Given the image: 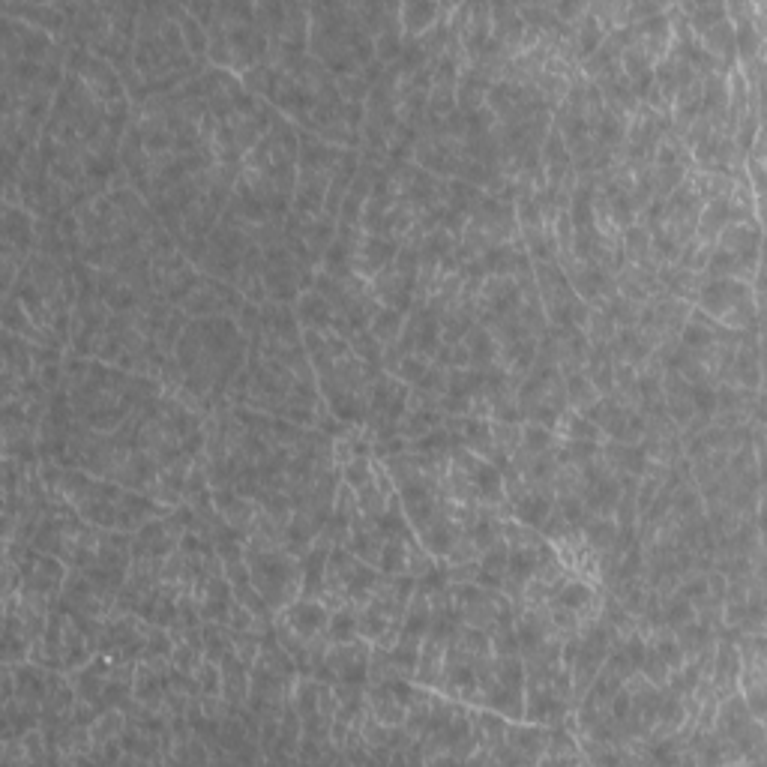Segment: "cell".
Masks as SVG:
<instances>
[{"label": "cell", "mask_w": 767, "mask_h": 767, "mask_svg": "<svg viewBox=\"0 0 767 767\" xmlns=\"http://www.w3.org/2000/svg\"><path fill=\"white\" fill-rule=\"evenodd\" d=\"M309 9V54L324 69L339 75L363 72L375 63V42L357 21L351 3H312Z\"/></svg>", "instance_id": "1"}, {"label": "cell", "mask_w": 767, "mask_h": 767, "mask_svg": "<svg viewBox=\"0 0 767 767\" xmlns=\"http://www.w3.org/2000/svg\"><path fill=\"white\" fill-rule=\"evenodd\" d=\"M441 495L450 504L489 507V510H498L504 519L510 516L507 495H504V471L465 447L450 450V462L441 477Z\"/></svg>", "instance_id": "2"}, {"label": "cell", "mask_w": 767, "mask_h": 767, "mask_svg": "<svg viewBox=\"0 0 767 767\" xmlns=\"http://www.w3.org/2000/svg\"><path fill=\"white\" fill-rule=\"evenodd\" d=\"M243 555H246L249 579L264 597V603L273 609V615H279L300 597L303 558L291 555L288 549H246V546H243Z\"/></svg>", "instance_id": "3"}, {"label": "cell", "mask_w": 767, "mask_h": 767, "mask_svg": "<svg viewBox=\"0 0 767 767\" xmlns=\"http://www.w3.org/2000/svg\"><path fill=\"white\" fill-rule=\"evenodd\" d=\"M381 582H384V573L378 567L360 561L345 546H336L327 558L321 603L330 612L339 609V606H363L378 591Z\"/></svg>", "instance_id": "4"}, {"label": "cell", "mask_w": 767, "mask_h": 767, "mask_svg": "<svg viewBox=\"0 0 767 767\" xmlns=\"http://www.w3.org/2000/svg\"><path fill=\"white\" fill-rule=\"evenodd\" d=\"M696 309H702L708 318H714L720 327L729 330H753L762 333V312L750 282L741 279H705Z\"/></svg>", "instance_id": "5"}, {"label": "cell", "mask_w": 767, "mask_h": 767, "mask_svg": "<svg viewBox=\"0 0 767 767\" xmlns=\"http://www.w3.org/2000/svg\"><path fill=\"white\" fill-rule=\"evenodd\" d=\"M516 402H519V411H522L525 423H537V426H549L552 429L558 423V417L570 408L567 405L564 375L555 366L534 360L531 372L519 384Z\"/></svg>", "instance_id": "6"}, {"label": "cell", "mask_w": 767, "mask_h": 767, "mask_svg": "<svg viewBox=\"0 0 767 767\" xmlns=\"http://www.w3.org/2000/svg\"><path fill=\"white\" fill-rule=\"evenodd\" d=\"M534 282L543 303V315L549 327H579L585 330L591 306L573 291L567 273L558 261H534Z\"/></svg>", "instance_id": "7"}, {"label": "cell", "mask_w": 767, "mask_h": 767, "mask_svg": "<svg viewBox=\"0 0 767 767\" xmlns=\"http://www.w3.org/2000/svg\"><path fill=\"white\" fill-rule=\"evenodd\" d=\"M447 600L459 624L492 633L498 621L516 618V609L504 591H489L477 582H450Z\"/></svg>", "instance_id": "8"}, {"label": "cell", "mask_w": 767, "mask_h": 767, "mask_svg": "<svg viewBox=\"0 0 767 767\" xmlns=\"http://www.w3.org/2000/svg\"><path fill=\"white\" fill-rule=\"evenodd\" d=\"M243 294L231 285L222 282L216 276L201 273V282L195 285V291L180 303L186 318H216V315H228L234 318L243 309Z\"/></svg>", "instance_id": "9"}, {"label": "cell", "mask_w": 767, "mask_h": 767, "mask_svg": "<svg viewBox=\"0 0 767 767\" xmlns=\"http://www.w3.org/2000/svg\"><path fill=\"white\" fill-rule=\"evenodd\" d=\"M369 654H372V642L366 639H354L345 645H330L324 654V666L318 669V681L327 684H360L366 687L369 678Z\"/></svg>", "instance_id": "10"}, {"label": "cell", "mask_w": 767, "mask_h": 767, "mask_svg": "<svg viewBox=\"0 0 767 767\" xmlns=\"http://www.w3.org/2000/svg\"><path fill=\"white\" fill-rule=\"evenodd\" d=\"M627 48L642 51L651 63H660L669 51H672V18H669V6L660 15H651L639 24L627 27Z\"/></svg>", "instance_id": "11"}, {"label": "cell", "mask_w": 767, "mask_h": 767, "mask_svg": "<svg viewBox=\"0 0 767 767\" xmlns=\"http://www.w3.org/2000/svg\"><path fill=\"white\" fill-rule=\"evenodd\" d=\"M399 249H402L399 240H393V237H378V234H366V231H363L360 240H357V246H354L351 270H354L360 279L372 282L378 273H384V270L396 261Z\"/></svg>", "instance_id": "12"}, {"label": "cell", "mask_w": 767, "mask_h": 767, "mask_svg": "<svg viewBox=\"0 0 767 767\" xmlns=\"http://www.w3.org/2000/svg\"><path fill=\"white\" fill-rule=\"evenodd\" d=\"M504 54L507 60H513L522 51V39H525V21L519 15L516 6L510 3H492V36H489Z\"/></svg>", "instance_id": "13"}, {"label": "cell", "mask_w": 767, "mask_h": 767, "mask_svg": "<svg viewBox=\"0 0 767 767\" xmlns=\"http://www.w3.org/2000/svg\"><path fill=\"white\" fill-rule=\"evenodd\" d=\"M450 9V3H429V0H411V3H399V21H402V36L405 42L420 39L423 33H429L441 15Z\"/></svg>", "instance_id": "14"}, {"label": "cell", "mask_w": 767, "mask_h": 767, "mask_svg": "<svg viewBox=\"0 0 767 767\" xmlns=\"http://www.w3.org/2000/svg\"><path fill=\"white\" fill-rule=\"evenodd\" d=\"M384 534H381V528L372 522V519H366L363 513L351 522V531H348V543H345V549L348 552H354L360 561H366V564H372V567H378V561H381V555H384Z\"/></svg>", "instance_id": "15"}, {"label": "cell", "mask_w": 767, "mask_h": 767, "mask_svg": "<svg viewBox=\"0 0 767 767\" xmlns=\"http://www.w3.org/2000/svg\"><path fill=\"white\" fill-rule=\"evenodd\" d=\"M294 309V318L300 324V330H330L336 324V309L330 306V300L309 288L297 297V303L291 306Z\"/></svg>", "instance_id": "16"}, {"label": "cell", "mask_w": 767, "mask_h": 767, "mask_svg": "<svg viewBox=\"0 0 767 767\" xmlns=\"http://www.w3.org/2000/svg\"><path fill=\"white\" fill-rule=\"evenodd\" d=\"M444 654H447V639L426 633L423 648H420V660H417V672H414V684H420L426 690H441Z\"/></svg>", "instance_id": "17"}, {"label": "cell", "mask_w": 767, "mask_h": 767, "mask_svg": "<svg viewBox=\"0 0 767 767\" xmlns=\"http://www.w3.org/2000/svg\"><path fill=\"white\" fill-rule=\"evenodd\" d=\"M600 456L606 459V465H609L615 474L645 477V471H648V456H645V447H642V444H621V441L603 438Z\"/></svg>", "instance_id": "18"}, {"label": "cell", "mask_w": 767, "mask_h": 767, "mask_svg": "<svg viewBox=\"0 0 767 767\" xmlns=\"http://www.w3.org/2000/svg\"><path fill=\"white\" fill-rule=\"evenodd\" d=\"M219 678H222V699L231 708H246V699H249V669L237 660L234 651H228L222 657Z\"/></svg>", "instance_id": "19"}, {"label": "cell", "mask_w": 767, "mask_h": 767, "mask_svg": "<svg viewBox=\"0 0 767 767\" xmlns=\"http://www.w3.org/2000/svg\"><path fill=\"white\" fill-rule=\"evenodd\" d=\"M705 273H693V270H681L678 264H666L660 267V285L669 297H678V300H687L696 306V297L705 285Z\"/></svg>", "instance_id": "20"}, {"label": "cell", "mask_w": 767, "mask_h": 767, "mask_svg": "<svg viewBox=\"0 0 767 767\" xmlns=\"http://www.w3.org/2000/svg\"><path fill=\"white\" fill-rule=\"evenodd\" d=\"M609 351H612L615 363H624V366H633V369H639L654 354L651 345L642 339V333L636 327H618V333L609 342Z\"/></svg>", "instance_id": "21"}, {"label": "cell", "mask_w": 767, "mask_h": 767, "mask_svg": "<svg viewBox=\"0 0 767 767\" xmlns=\"http://www.w3.org/2000/svg\"><path fill=\"white\" fill-rule=\"evenodd\" d=\"M462 345H465V351H468V369L486 372V369L498 366V345H495V336L489 333V327L474 324V327L465 333Z\"/></svg>", "instance_id": "22"}, {"label": "cell", "mask_w": 767, "mask_h": 767, "mask_svg": "<svg viewBox=\"0 0 767 767\" xmlns=\"http://www.w3.org/2000/svg\"><path fill=\"white\" fill-rule=\"evenodd\" d=\"M723 330H726V327H720L714 318H708L702 309L693 306V312H690V318H687V324H684L678 342H681L684 348H690V351H702V348L714 345Z\"/></svg>", "instance_id": "23"}, {"label": "cell", "mask_w": 767, "mask_h": 767, "mask_svg": "<svg viewBox=\"0 0 767 767\" xmlns=\"http://www.w3.org/2000/svg\"><path fill=\"white\" fill-rule=\"evenodd\" d=\"M582 372L588 375V381L597 387L600 396H609V393H612V384H615V357H612L609 345H603V342H600V345H591Z\"/></svg>", "instance_id": "24"}, {"label": "cell", "mask_w": 767, "mask_h": 767, "mask_svg": "<svg viewBox=\"0 0 767 767\" xmlns=\"http://www.w3.org/2000/svg\"><path fill=\"white\" fill-rule=\"evenodd\" d=\"M582 540H585V546L600 558V555H606V552H612L615 549V543H618V534H621V528H618V522L615 519H609V516H588V522L582 525Z\"/></svg>", "instance_id": "25"}, {"label": "cell", "mask_w": 767, "mask_h": 767, "mask_svg": "<svg viewBox=\"0 0 767 767\" xmlns=\"http://www.w3.org/2000/svg\"><path fill=\"white\" fill-rule=\"evenodd\" d=\"M552 432L558 435V441H603V432L597 423H591L582 411L567 408L558 423L552 426Z\"/></svg>", "instance_id": "26"}, {"label": "cell", "mask_w": 767, "mask_h": 767, "mask_svg": "<svg viewBox=\"0 0 767 767\" xmlns=\"http://www.w3.org/2000/svg\"><path fill=\"white\" fill-rule=\"evenodd\" d=\"M420 648H423V636L417 633H408L402 630L396 645L390 648V660H393V669L399 678L405 681H414V672H417V660H420Z\"/></svg>", "instance_id": "27"}, {"label": "cell", "mask_w": 767, "mask_h": 767, "mask_svg": "<svg viewBox=\"0 0 767 767\" xmlns=\"http://www.w3.org/2000/svg\"><path fill=\"white\" fill-rule=\"evenodd\" d=\"M447 420V414L441 408H426V411H417V408H408L402 423H399V438L405 441H414V438H423L435 429H441Z\"/></svg>", "instance_id": "28"}, {"label": "cell", "mask_w": 767, "mask_h": 767, "mask_svg": "<svg viewBox=\"0 0 767 767\" xmlns=\"http://www.w3.org/2000/svg\"><path fill=\"white\" fill-rule=\"evenodd\" d=\"M171 12H174V18L180 24V33H183V42H186L189 54L198 57V60H207V45H210L207 42V30L198 24V18H192V12L183 3H171Z\"/></svg>", "instance_id": "29"}, {"label": "cell", "mask_w": 767, "mask_h": 767, "mask_svg": "<svg viewBox=\"0 0 767 767\" xmlns=\"http://www.w3.org/2000/svg\"><path fill=\"white\" fill-rule=\"evenodd\" d=\"M675 639H678V645H681V651H684L687 660H693V657H699V654H705V651H711V648L717 645V633L708 630V627H702L699 621L681 624V627L675 630Z\"/></svg>", "instance_id": "30"}, {"label": "cell", "mask_w": 767, "mask_h": 767, "mask_svg": "<svg viewBox=\"0 0 767 767\" xmlns=\"http://www.w3.org/2000/svg\"><path fill=\"white\" fill-rule=\"evenodd\" d=\"M363 639L360 627H357V606H339L330 612V624H327V642L330 645H345Z\"/></svg>", "instance_id": "31"}, {"label": "cell", "mask_w": 767, "mask_h": 767, "mask_svg": "<svg viewBox=\"0 0 767 767\" xmlns=\"http://www.w3.org/2000/svg\"><path fill=\"white\" fill-rule=\"evenodd\" d=\"M402 327H405V312L390 309V306H381L369 321V333L381 342V348H390L399 339Z\"/></svg>", "instance_id": "32"}, {"label": "cell", "mask_w": 767, "mask_h": 767, "mask_svg": "<svg viewBox=\"0 0 767 767\" xmlns=\"http://www.w3.org/2000/svg\"><path fill=\"white\" fill-rule=\"evenodd\" d=\"M621 255L624 261H651V234L642 222H633L630 228L621 231Z\"/></svg>", "instance_id": "33"}, {"label": "cell", "mask_w": 767, "mask_h": 767, "mask_svg": "<svg viewBox=\"0 0 767 767\" xmlns=\"http://www.w3.org/2000/svg\"><path fill=\"white\" fill-rule=\"evenodd\" d=\"M564 384H567V405H570L573 411H585V408H591V405L600 399L597 387L588 381V375H585V372H573V375H567V378H564Z\"/></svg>", "instance_id": "34"}, {"label": "cell", "mask_w": 767, "mask_h": 767, "mask_svg": "<svg viewBox=\"0 0 767 767\" xmlns=\"http://www.w3.org/2000/svg\"><path fill=\"white\" fill-rule=\"evenodd\" d=\"M519 450L534 453V456H540V453H552V450H558V435H555L549 426L522 423V444H519Z\"/></svg>", "instance_id": "35"}, {"label": "cell", "mask_w": 767, "mask_h": 767, "mask_svg": "<svg viewBox=\"0 0 767 767\" xmlns=\"http://www.w3.org/2000/svg\"><path fill=\"white\" fill-rule=\"evenodd\" d=\"M660 612H663V627H666V630H672V633H675L681 624L696 621V609H693V603H690L687 597H681L678 591H675L672 597L660 600Z\"/></svg>", "instance_id": "36"}, {"label": "cell", "mask_w": 767, "mask_h": 767, "mask_svg": "<svg viewBox=\"0 0 767 767\" xmlns=\"http://www.w3.org/2000/svg\"><path fill=\"white\" fill-rule=\"evenodd\" d=\"M618 333V324L615 318L606 312V306H591V315H588V324H585V336L591 345H609L612 336Z\"/></svg>", "instance_id": "37"}, {"label": "cell", "mask_w": 767, "mask_h": 767, "mask_svg": "<svg viewBox=\"0 0 767 767\" xmlns=\"http://www.w3.org/2000/svg\"><path fill=\"white\" fill-rule=\"evenodd\" d=\"M711 252H714V246L711 243H702V240H690L684 249H681V255H678V267L681 270H693V273H705V267H708V261H711Z\"/></svg>", "instance_id": "38"}, {"label": "cell", "mask_w": 767, "mask_h": 767, "mask_svg": "<svg viewBox=\"0 0 767 767\" xmlns=\"http://www.w3.org/2000/svg\"><path fill=\"white\" fill-rule=\"evenodd\" d=\"M606 312L615 318L618 327H636V324H639V315H642V306L633 303V300H627V297H621V294H615V297L606 303Z\"/></svg>", "instance_id": "39"}, {"label": "cell", "mask_w": 767, "mask_h": 767, "mask_svg": "<svg viewBox=\"0 0 767 767\" xmlns=\"http://www.w3.org/2000/svg\"><path fill=\"white\" fill-rule=\"evenodd\" d=\"M639 672H642V675H645L654 687H666V681H669V675H672V672H669V666L657 657V651H654L651 645H648V654H645V663H642V669H639Z\"/></svg>", "instance_id": "40"}]
</instances>
